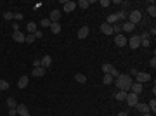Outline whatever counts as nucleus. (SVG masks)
Wrapping results in <instances>:
<instances>
[{
    "mask_svg": "<svg viewBox=\"0 0 156 116\" xmlns=\"http://www.w3.org/2000/svg\"><path fill=\"white\" fill-rule=\"evenodd\" d=\"M132 83H134V82H132V76H130V75H122V73L118 75V78H116V82H115L116 89H120V90H123V92H129Z\"/></svg>",
    "mask_w": 156,
    "mask_h": 116,
    "instance_id": "obj_1",
    "label": "nucleus"
},
{
    "mask_svg": "<svg viewBox=\"0 0 156 116\" xmlns=\"http://www.w3.org/2000/svg\"><path fill=\"white\" fill-rule=\"evenodd\" d=\"M129 21L135 26L137 23H141L142 21V14H141V10H132L130 14H129Z\"/></svg>",
    "mask_w": 156,
    "mask_h": 116,
    "instance_id": "obj_2",
    "label": "nucleus"
},
{
    "mask_svg": "<svg viewBox=\"0 0 156 116\" xmlns=\"http://www.w3.org/2000/svg\"><path fill=\"white\" fill-rule=\"evenodd\" d=\"M127 43L130 45V49H139L141 47V35H132L127 40Z\"/></svg>",
    "mask_w": 156,
    "mask_h": 116,
    "instance_id": "obj_3",
    "label": "nucleus"
},
{
    "mask_svg": "<svg viewBox=\"0 0 156 116\" xmlns=\"http://www.w3.org/2000/svg\"><path fill=\"white\" fill-rule=\"evenodd\" d=\"M137 99H139V95H135V94H127V97H125V101H127V104L130 106V108H135V104H137Z\"/></svg>",
    "mask_w": 156,
    "mask_h": 116,
    "instance_id": "obj_4",
    "label": "nucleus"
},
{
    "mask_svg": "<svg viewBox=\"0 0 156 116\" xmlns=\"http://www.w3.org/2000/svg\"><path fill=\"white\" fill-rule=\"evenodd\" d=\"M135 78H137V83H146V82H151V75H148V73H137V75H135Z\"/></svg>",
    "mask_w": 156,
    "mask_h": 116,
    "instance_id": "obj_5",
    "label": "nucleus"
},
{
    "mask_svg": "<svg viewBox=\"0 0 156 116\" xmlns=\"http://www.w3.org/2000/svg\"><path fill=\"white\" fill-rule=\"evenodd\" d=\"M115 43H116L118 47H125V45H127V36L122 35V33L116 35V36H115Z\"/></svg>",
    "mask_w": 156,
    "mask_h": 116,
    "instance_id": "obj_6",
    "label": "nucleus"
},
{
    "mask_svg": "<svg viewBox=\"0 0 156 116\" xmlns=\"http://www.w3.org/2000/svg\"><path fill=\"white\" fill-rule=\"evenodd\" d=\"M16 111H17V116H30L26 104H17L16 106Z\"/></svg>",
    "mask_w": 156,
    "mask_h": 116,
    "instance_id": "obj_7",
    "label": "nucleus"
},
{
    "mask_svg": "<svg viewBox=\"0 0 156 116\" xmlns=\"http://www.w3.org/2000/svg\"><path fill=\"white\" fill-rule=\"evenodd\" d=\"M12 38H14V42H17V43H24V33H21V31H14L12 33Z\"/></svg>",
    "mask_w": 156,
    "mask_h": 116,
    "instance_id": "obj_8",
    "label": "nucleus"
},
{
    "mask_svg": "<svg viewBox=\"0 0 156 116\" xmlns=\"http://www.w3.org/2000/svg\"><path fill=\"white\" fill-rule=\"evenodd\" d=\"M142 89H144V87H142V83H137V82L130 85V90H132V94H135V95H139V94L142 92Z\"/></svg>",
    "mask_w": 156,
    "mask_h": 116,
    "instance_id": "obj_9",
    "label": "nucleus"
},
{
    "mask_svg": "<svg viewBox=\"0 0 156 116\" xmlns=\"http://www.w3.org/2000/svg\"><path fill=\"white\" fill-rule=\"evenodd\" d=\"M101 33H104V35H111V33H113V26L108 24V23H102V24H101Z\"/></svg>",
    "mask_w": 156,
    "mask_h": 116,
    "instance_id": "obj_10",
    "label": "nucleus"
},
{
    "mask_svg": "<svg viewBox=\"0 0 156 116\" xmlns=\"http://www.w3.org/2000/svg\"><path fill=\"white\" fill-rule=\"evenodd\" d=\"M76 35H78V38H80V40L87 38V36H89V26H82V28L78 30V33H76Z\"/></svg>",
    "mask_w": 156,
    "mask_h": 116,
    "instance_id": "obj_11",
    "label": "nucleus"
},
{
    "mask_svg": "<svg viewBox=\"0 0 156 116\" xmlns=\"http://www.w3.org/2000/svg\"><path fill=\"white\" fill-rule=\"evenodd\" d=\"M134 28H135V26H134L130 21H125V23L122 24V31H127V33H132V31H134Z\"/></svg>",
    "mask_w": 156,
    "mask_h": 116,
    "instance_id": "obj_12",
    "label": "nucleus"
},
{
    "mask_svg": "<svg viewBox=\"0 0 156 116\" xmlns=\"http://www.w3.org/2000/svg\"><path fill=\"white\" fill-rule=\"evenodd\" d=\"M31 75H33V76H36V78L43 76V75H45V68H42V66H38V68H33Z\"/></svg>",
    "mask_w": 156,
    "mask_h": 116,
    "instance_id": "obj_13",
    "label": "nucleus"
},
{
    "mask_svg": "<svg viewBox=\"0 0 156 116\" xmlns=\"http://www.w3.org/2000/svg\"><path fill=\"white\" fill-rule=\"evenodd\" d=\"M17 87H19V89H26V87H28V75H23V76L17 80Z\"/></svg>",
    "mask_w": 156,
    "mask_h": 116,
    "instance_id": "obj_14",
    "label": "nucleus"
},
{
    "mask_svg": "<svg viewBox=\"0 0 156 116\" xmlns=\"http://www.w3.org/2000/svg\"><path fill=\"white\" fill-rule=\"evenodd\" d=\"M135 108H137V111H139V113H142V115H149V113H151L148 104H135Z\"/></svg>",
    "mask_w": 156,
    "mask_h": 116,
    "instance_id": "obj_15",
    "label": "nucleus"
},
{
    "mask_svg": "<svg viewBox=\"0 0 156 116\" xmlns=\"http://www.w3.org/2000/svg\"><path fill=\"white\" fill-rule=\"evenodd\" d=\"M76 9V2H71V0H68L66 3H64V10L66 12H73Z\"/></svg>",
    "mask_w": 156,
    "mask_h": 116,
    "instance_id": "obj_16",
    "label": "nucleus"
},
{
    "mask_svg": "<svg viewBox=\"0 0 156 116\" xmlns=\"http://www.w3.org/2000/svg\"><path fill=\"white\" fill-rule=\"evenodd\" d=\"M40 61H42V68H45V69L52 64V57H50V56H43Z\"/></svg>",
    "mask_w": 156,
    "mask_h": 116,
    "instance_id": "obj_17",
    "label": "nucleus"
},
{
    "mask_svg": "<svg viewBox=\"0 0 156 116\" xmlns=\"http://www.w3.org/2000/svg\"><path fill=\"white\" fill-rule=\"evenodd\" d=\"M59 17H61V10H57V9H56V10H52V12H50V17H49V19H50V23H57V19H59Z\"/></svg>",
    "mask_w": 156,
    "mask_h": 116,
    "instance_id": "obj_18",
    "label": "nucleus"
},
{
    "mask_svg": "<svg viewBox=\"0 0 156 116\" xmlns=\"http://www.w3.org/2000/svg\"><path fill=\"white\" fill-rule=\"evenodd\" d=\"M106 23H108V24H111V26H113V24H116V23H118V17H116V14H111V16H108V17H106Z\"/></svg>",
    "mask_w": 156,
    "mask_h": 116,
    "instance_id": "obj_19",
    "label": "nucleus"
},
{
    "mask_svg": "<svg viewBox=\"0 0 156 116\" xmlns=\"http://www.w3.org/2000/svg\"><path fill=\"white\" fill-rule=\"evenodd\" d=\"M26 31H28V35H33V33L36 31V23H28Z\"/></svg>",
    "mask_w": 156,
    "mask_h": 116,
    "instance_id": "obj_20",
    "label": "nucleus"
},
{
    "mask_svg": "<svg viewBox=\"0 0 156 116\" xmlns=\"http://www.w3.org/2000/svg\"><path fill=\"white\" fill-rule=\"evenodd\" d=\"M50 31L56 33V35L61 33V24H59V23H52V24H50Z\"/></svg>",
    "mask_w": 156,
    "mask_h": 116,
    "instance_id": "obj_21",
    "label": "nucleus"
},
{
    "mask_svg": "<svg viewBox=\"0 0 156 116\" xmlns=\"http://www.w3.org/2000/svg\"><path fill=\"white\" fill-rule=\"evenodd\" d=\"M75 80H76L78 83H85V82H87V76L82 75V73H76V75H75Z\"/></svg>",
    "mask_w": 156,
    "mask_h": 116,
    "instance_id": "obj_22",
    "label": "nucleus"
},
{
    "mask_svg": "<svg viewBox=\"0 0 156 116\" xmlns=\"http://www.w3.org/2000/svg\"><path fill=\"white\" fill-rule=\"evenodd\" d=\"M127 94H129V92H123V90H120V92H118V94H116L115 97H116V101L123 102V101H125V97H127Z\"/></svg>",
    "mask_w": 156,
    "mask_h": 116,
    "instance_id": "obj_23",
    "label": "nucleus"
},
{
    "mask_svg": "<svg viewBox=\"0 0 156 116\" xmlns=\"http://www.w3.org/2000/svg\"><path fill=\"white\" fill-rule=\"evenodd\" d=\"M102 83H104V85H111V83H113V76H111V75H104V76H102Z\"/></svg>",
    "mask_w": 156,
    "mask_h": 116,
    "instance_id": "obj_24",
    "label": "nucleus"
},
{
    "mask_svg": "<svg viewBox=\"0 0 156 116\" xmlns=\"http://www.w3.org/2000/svg\"><path fill=\"white\" fill-rule=\"evenodd\" d=\"M148 12H149V16H153V17L156 16V7H155V2L148 5Z\"/></svg>",
    "mask_w": 156,
    "mask_h": 116,
    "instance_id": "obj_25",
    "label": "nucleus"
},
{
    "mask_svg": "<svg viewBox=\"0 0 156 116\" xmlns=\"http://www.w3.org/2000/svg\"><path fill=\"white\" fill-rule=\"evenodd\" d=\"M7 106H9V109H14V108L17 106V102L14 101V97H9V99H7Z\"/></svg>",
    "mask_w": 156,
    "mask_h": 116,
    "instance_id": "obj_26",
    "label": "nucleus"
},
{
    "mask_svg": "<svg viewBox=\"0 0 156 116\" xmlns=\"http://www.w3.org/2000/svg\"><path fill=\"white\" fill-rule=\"evenodd\" d=\"M76 5H78V7H82V9H87V7L90 5V2H89V0H80Z\"/></svg>",
    "mask_w": 156,
    "mask_h": 116,
    "instance_id": "obj_27",
    "label": "nucleus"
},
{
    "mask_svg": "<svg viewBox=\"0 0 156 116\" xmlns=\"http://www.w3.org/2000/svg\"><path fill=\"white\" fill-rule=\"evenodd\" d=\"M50 24H52L50 19H42V21H40V26H42V28H50Z\"/></svg>",
    "mask_w": 156,
    "mask_h": 116,
    "instance_id": "obj_28",
    "label": "nucleus"
},
{
    "mask_svg": "<svg viewBox=\"0 0 156 116\" xmlns=\"http://www.w3.org/2000/svg\"><path fill=\"white\" fill-rule=\"evenodd\" d=\"M36 38H35V35H26V38H24V43H33Z\"/></svg>",
    "mask_w": 156,
    "mask_h": 116,
    "instance_id": "obj_29",
    "label": "nucleus"
},
{
    "mask_svg": "<svg viewBox=\"0 0 156 116\" xmlns=\"http://www.w3.org/2000/svg\"><path fill=\"white\" fill-rule=\"evenodd\" d=\"M113 68H115V66H111V64H102V71H104L106 75H109V71H111Z\"/></svg>",
    "mask_w": 156,
    "mask_h": 116,
    "instance_id": "obj_30",
    "label": "nucleus"
},
{
    "mask_svg": "<svg viewBox=\"0 0 156 116\" xmlns=\"http://www.w3.org/2000/svg\"><path fill=\"white\" fill-rule=\"evenodd\" d=\"M7 89H9V82L0 80V92H2V90H7Z\"/></svg>",
    "mask_w": 156,
    "mask_h": 116,
    "instance_id": "obj_31",
    "label": "nucleus"
},
{
    "mask_svg": "<svg viewBox=\"0 0 156 116\" xmlns=\"http://www.w3.org/2000/svg\"><path fill=\"white\" fill-rule=\"evenodd\" d=\"M148 106H149V111H153V115H155V113H156V101H155V99H153V101H149V104H148Z\"/></svg>",
    "mask_w": 156,
    "mask_h": 116,
    "instance_id": "obj_32",
    "label": "nucleus"
},
{
    "mask_svg": "<svg viewBox=\"0 0 156 116\" xmlns=\"http://www.w3.org/2000/svg\"><path fill=\"white\" fill-rule=\"evenodd\" d=\"M120 31H122V24H113V33H116V35H120Z\"/></svg>",
    "mask_w": 156,
    "mask_h": 116,
    "instance_id": "obj_33",
    "label": "nucleus"
},
{
    "mask_svg": "<svg viewBox=\"0 0 156 116\" xmlns=\"http://www.w3.org/2000/svg\"><path fill=\"white\" fill-rule=\"evenodd\" d=\"M116 17H118V21H120V19H127V14H125V10H120V12H116Z\"/></svg>",
    "mask_w": 156,
    "mask_h": 116,
    "instance_id": "obj_34",
    "label": "nucleus"
},
{
    "mask_svg": "<svg viewBox=\"0 0 156 116\" xmlns=\"http://www.w3.org/2000/svg\"><path fill=\"white\" fill-rule=\"evenodd\" d=\"M3 19H7V21H10V19H14V14L7 10V12H3Z\"/></svg>",
    "mask_w": 156,
    "mask_h": 116,
    "instance_id": "obj_35",
    "label": "nucleus"
},
{
    "mask_svg": "<svg viewBox=\"0 0 156 116\" xmlns=\"http://www.w3.org/2000/svg\"><path fill=\"white\" fill-rule=\"evenodd\" d=\"M99 5H101V7H108V5H111V2H109V0H101Z\"/></svg>",
    "mask_w": 156,
    "mask_h": 116,
    "instance_id": "obj_36",
    "label": "nucleus"
},
{
    "mask_svg": "<svg viewBox=\"0 0 156 116\" xmlns=\"http://www.w3.org/2000/svg\"><path fill=\"white\" fill-rule=\"evenodd\" d=\"M141 47H149V40H142L141 38Z\"/></svg>",
    "mask_w": 156,
    "mask_h": 116,
    "instance_id": "obj_37",
    "label": "nucleus"
},
{
    "mask_svg": "<svg viewBox=\"0 0 156 116\" xmlns=\"http://www.w3.org/2000/svg\"><path fill=\"white\" fill-rule=\"evenodd\" d=\"M149 66H151L153 69L156 68V59H155V57H151V61H149Z\"/></svg>",
    "mask_w": 156,
    "mask_h": 116,
    "instance_id": "obj_38",
    "label": "nucleus"
},
{
    "mask_svg": "<svg viewBox=\"0 0 156 116\" xmlns=\"http://www.w3.org/2000/svg\"><path fill=\"white\" fill-rule=\"evenodd\" d=\"M33 35H35V38H42V36H43V33H42V31H38V30H36Z\"/></svg>",
    "mask_w": 156,
    "mask_h": 116,
    "instance_id": "obj_39",
    "label": "nucleus"
},
{
    "mask_svg": "<svg viewBox=\"0 0 156 116\" xmlns=\"http://www.w3.org/2000/svg\"><path fill=\"white\" fill-rule=\"evenodd\" d=\"M38 66H42V61H40V59L33 61V68H38Z\"/></svg>",
    "mask_w": 156,
    "mask_h": 116,
    "instance_id": "obj_40",
    "label": "nucleus"
},
{
    "mask_svg": "<svg viewBox=\"0 0 156 116\" xmlns=\"http://www.w3.org/2000/svg\"><path fill=\"white\" fill-rule=\"evenodd\" d=\"M9 116H17V111H16V108H14V109H9Z\"/></svg>",
    "mask_w": 156,
    "mask_h": 116,
    "instance_id": "obj_41",
    "label": "nucleus"
},
{
    "mask_svg": "<svg viewBox=\"0 0 156 116\" xmlns=\"http://www.w3.org/2000/svg\"><path fill=\"white\" fill-rule=\"evenodd\" d=\"M14 19H16V21H21V19H23V14H14Z\"/></svg>",
    "mask_w": 156,
    "mask_h": 116,
    "instance_id": "obj_42",
    "label": "nucleus"
},
{
    "mask_svg": "<svg viewBox=\"0 0 156 116\" xmlns=\"http://www.w3.org/2000/svg\"><path fill=\"white\" fill-rule=\"evenodd\" d=\"M148 33H149V36H151V35H156V28H155V26H153V28H151V30H149Z\"/></svg>",
    "mask_w": 156,
    "mask_h": 116,
    "instance_id": "obj_43",
    "label": "nucleus"
},
{
    "mask_svg": "<svg viewBox=\"0 0 156 116\" xmlns=\"http://www.w3.org/2000/svg\"><path fill=\"white\" fill-rule=\"evenodd\" d=\"M116 116H129V113H127V111H122V113H118Z\"/></svg>",
    "mask_w": 156,
    "mask_h": 116,
    "instance_id": "obj_44",
    "label": "nucleus"
},
{
    "mask_svg": "<svg viewBox=\"0 0 156 116\" xmlns=\"http://www.w3.org/2000/svg\"><path fill=\"white\" fill-rule=\"evenodd\" d=\"M142 116H153V115H151V113H149V115H142Z\"/></svg>",
    "mask_w": 156,
    "mask_h": 116,
    "instance_id": "obj_45",
    "label": "nucleus"
}]
</instances>
